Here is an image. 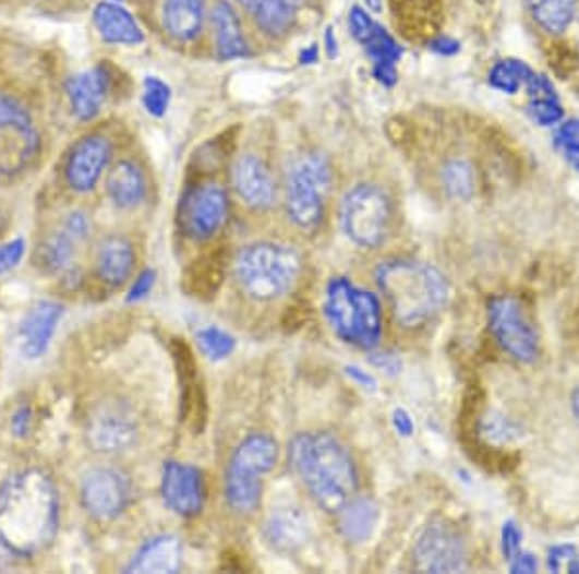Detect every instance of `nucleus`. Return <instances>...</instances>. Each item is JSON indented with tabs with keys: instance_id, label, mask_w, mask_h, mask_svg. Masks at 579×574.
<instances>
[{
	"instance_id": "obj_1",
	"label": "nucleus",
	"mask_w": 579,
	"mask_h": 574,
	"mask_svg": "<svg viewBox=\"0 0 579 574\" xmlns=\"http://www.w3.org/2000/svg\"><path fill=\"white\" fill-rule=\"evenodd\" d=\"M60 524L59 490L49 474L32 468L0 486V546L35 558L51 546Z\"/></svg>"
},
{
	"instance_id": "obj_2",
	"label": "nucleus",
	"mask_w": 579,
	"mask_h": 574,
	"mask_svg": "<svg viewBox=\"0 0 579 574\" xmlns=\"http://www.w3.org/2000/svg\"><path fill=\"white\" fill-rule=\"evenodd\" d=\"M288 455L295 476L323 511L338 515L355 498L358 470L352 455L330 433L295 435Z\"/></svg>"
},
{
	"instance_id": "obj_3",
	"label": "nucleus",
	"mask_w": 579,
	"mask_h": 574,
	"mask_svg": "<svg viewBox=\"0 0 579 574\" xmlns=\"http://www.w3.org/2000/svg\"><path fill=\"white\" fill-rule=\"evenodd\" d=\"M375 279L403 327H418L433 320L450 298L445 275L429 263L388 260L378 265Z\"/></svg>"
},
{
	"instance_id": "obj_4",
	"label": "nucleus",
	"mask_w": 579,
	"mask_h": 574,
	"mask_svg": "<svg viewBox=\"0 0 579 574\" xmlns=\"http://www.w3.org/2000/svg\"><path fill=\"white\" fill-rule=\"evenodd\" d=\"M302 258L292 246L257 242L242 248L234 260V277L245 295L269 302L294 287Z\"/></svg>"
},
{
	"instance_id": "obj_5",
	"label": "nucleus",
	"mask_w": 579,
	"mask_h": 574,
	"mask_svg": "<svg viewBox=\"0 0 579 574\" xmlns=\"http://www.w3.org/2000/svg\"><path fill=\"white\" fill-rule=\"evenodd\" d=\"M325 315L336 337L353 347L371 350L383 333V313L377 296L355 287L345 277H335L325 292Z\"/></svg>"
},
{
	"instance_id": "obj_6",
	"label": "nucleus",
	"mask_w": 579,
	"mask_h": 574,
	"mask_svg": "<svg viewBox=\"0 0 579 574\" xmlns=\"http://www.w3.org/2000/svg\"><path fill=\"white\" fill-rule=\"evenodd\" d=\"M333 182V170L321 155H302L288 170L286 212L295 227L313 230L325 215V195Z\"/></svg>"
},
{
	"instance_id": "obj_7",
	"label": "nucleus",
	"mask_w": 579,
	"mask_h": 574,
	"mask_svg": "<svg viewBox=\"0 0 579 574\" xmlns=\"http://www.w3.org/2000/svg\"><path fill=\"white\" fill-rule=\"evenodd\" d=\"M340 219L353 244L375 250L390 235L393 203L385 190L375 184H358L346 194Z\"/></svg>"
},
{
	"instance_id": "obj_8",
	"label": "nucleus",
	"mask_w": 579,
	"mask_h": 574,
	"mask_svg": "<svg viewBox=\"0 0 579 574\" xmlns=\"http://www.w3.org/2000/svg\"><path fill=\"white\" fill-rule=\"evenodd\" d=\"M39 152V132L26 105L0 94V177L26 169Z\"/></svg>"
},
{
	"instance_id": "obj_9",
	"label": "nucleus",
	"mask_w": 579,
	"mask_h": 574,
	"mask_svg": "<svg viewBox=\"0 0 579 574\" xmlns=\"http://www.w3.org/2000/svg\"><path fill=\"white\" fill-rule=\"evenodd\" d=\"M487 313L488 330L506 355L521 363H531L538 358V331L520 300L514 296H496L488 302Z\"/></svg>"
},
{
	"instance_id": "obj_10",
	"label": "nucleus",
	"mask_w": 579,
	"mask_h": 574,
	"mask_svg": "<svg viewBox=\"0 0 579 574\" xmlns=\"http://www.w3.org/2000/svg\"><path fill=\"white\" fill-rule=\"evenodd\" d=\"M227 190L217 182H203L190 188L180 202L178 223L185 237L193 240H209L227 225Z\"/></svg>"
},
{
	"instance_id": "obj_11",
	"label": "nucleus",
	"mask_w": 579,
	"mask_h": 574,
	"mask_svg": "<svg viewBox=\"0 0 579 574\" xmlns=\"http://www.w3.org/2000/svg\"><path fill=\"white\" fill-rule=\"evenodd\" d=\"M415 566L423 573H460L468 566L462 536L445 523H431L413 548Z\"/></svg>"
},
{
	"instance_id": "obj_12",
	"label": "nucleus",
	"mask_w": 579,
	"mask_h": 574,
	"mask_svg": "<svg viewBox=\"0 0 579 574\" xmlns=\"http://www.w3.org/2000/svg\"><path fill=\"white\" fill-rule=\"evenodd\" d=\"M80 499L87 515L97 521H112L130 505L132 483L120 470L95 468L85 474Z\"/></svg>"
},
{
	"instance_id": "obj_13",
	"label": "nucleus",
	"mask_w": 579,
	"mask_h": 574,
	"mask_svg": "<svg viewBox=\"0 0 579 574\" xmlns=\"http://www.w3.org/2000/svg\"><path fill=\"white\" fill-rule=\"evenodd\" d=\"M85 440L97 453H122L137 440V422L126 406L102 405L87 420Z\"/></svg>"
},
{
	"instance_id": "obj_14",
	"label": "nucleus",
	"mask_w": 579,
	"mask_h": 574,
	"mask_svg": "<svg viewBox=\"0 0 579 574\" xmlns=\"http://www.w3.org/2000/svg\"><path fill=\"white\" fill-rule=\"evenodd\" d=\"M160 495L172 513L180 516H195L205 505V480L200 468L177 461L162 466Z\"/></svg>"
},
{
	"instance_id": "obj_15",
	"label": "nucleus",
	"mask_w": 579,
	"mask_h": 574,
	"mask_svg": "<svg viewBox=\"0 0 579 574\" xmlns=\"http://www.w3.org/2000/svg\"><path fill=\"white\" fill-rule=\"evenodd\" d=\"M110 155H112V145L105 135H85L68 155L67 169H64L68 187L74 192L93 190L101 180L105 169L109 167Z\"/></svg>"
},
{
	"instance_id": "obj_16",
	"label": "nucleus",
	"mask_w": 579,
	"mask_h": 574,
	"mask_svg": "<svg viewBox=\"0 0 579 574\" xmlns=\"http://www.w3.org/2000/svg\"><path fill=\"white\" fill-rule=\"evenodd\" d=\"M64 315V306L51 300H41L27 310L24 320L17 325V348L26 360L41 358L51 345Z\"/></svg>"
},
{
	"instance_id": "obj_17",
	"label": "nucleus",
	"mask_w": 579,
	"mask_h": 574,
	"mask_svg": "<svg viewBox=\"0 0 579 574\" xmlns=\"http://www.w3.org/2000/svg\"><path fill=\"white\" fill-rule=\"evenodd\" d=\"M236 192L250 207L267 212L277 202V184L269 167L255 155H242L232 169Z\"/></svg>"
},
{
	"instance_id": "obj_18",
	"label": "nucleus",
	"mask_w": 579,
	"mask_h": 574,
	"mask_svg": "<svg viewBox=\"0 0 579 574\" xmlns=\"http://www.w3.org/2000/svg\"><path fill=\"white\" fill-rule=\"evenodd\" d=\"M110 77L102 67L93 68L70 77L67 84L68 99L80 120H92L101 112L109 94Z\"/></svg>"
},
{
	"instance_id": "obj_19",
	"label": "nucleus",
	"mask_w": 579,
	"mask_h": 574,
	"mask_svg": "<svg viewBox=\"0 0 579 574\" xmlns=\"http://www.w3.org/2000/svg\"><path fill=\"white\" fill-rule=\"evenodd\" d=\"M310 518L298 507L273 511L263 528L265 541L278 553H292L302 548L310 538Z\"/></svg>"
},
{
	"instance_id": "obj_20",
	"label": "nucleus",
	"mask_w": 579,
	"mask_h": 574,
	"mask_svg": "<svg viewBox=\"0 0 579 574\" xmlns=\"http://www.w3.org/2000/svg\"><path fill=\"white\" fill-rule=\"evenodd\" d=\"M182 566V543L172 534L145 541L128 563L126 573H178Z\"/></svg>"
},
{
	"instance_id": "obj_21",
	"label": "nucleus",
	"mask_w": 579,
	"mask_h": 574,
	"mask_svg": "<svg viewBox=\"0 0 579 574\" xmlns=\"http://www.w3.org/2000/svg\"><path fill=\"white\" fill-rule=\"evenodd\" d=\"M134 246L124 237H109L97 250V275L109 287L124 285L134 271Z\"/></svg>"
},
{
	"instance_id": "obj_22",
	"label": "nucleus",
	"mask_w": 579,
	"mask_h": 574,
	"mask_svg": "<svg viewBox=\"0 0 579 574\" xmlns=\"http://www.w3.org/2000/svg\"><path fill=\"white\" fill-rule=\"evenodd\" d=\"M205 0H165L162 26L177 41H193L202 34Z\"/></svg>"
},
{
	"instance_id": "obj_23",
	"label": "nucleus",
	"mask_w": 579,
	"mask_h": 574,
	"mask_svg": "<svg viewBox=\"0 0 579 574\" xmlns=\"http://www.w3.org/2000/svg\"><path fill=\"white\" fill-rule=\"evenodd\" d=\"M93 22L107 43L137 45L143 41L142 27L137 26L134 16L114 2L97 4V9L93 12Z\"/></svg>"
},
{
	"instance_id": "obj_24",
	"label": "nucleus",
	"mask_w": 579,
	"mask_h": 574,
	"mask_svg": "<svg viewBox=\"0 0 579 574\" xmlns=\"http://www.w3.org/2000/svg\"><path fill=\"white\" fill-rule=\"evenodd\" d=\"M215 37H217V51L222 60L242 59L248 55L244 34L236 10L227 0H217L210 14Z\"/></svg>"
},
{
	"instance_id": "obj_25",
	"label": "nucleus",
	"mask_w": 579,
	"mask_h": 574,
	"mask_svg": "<svg viewBox=\"0 0 579 574\" xmlns=\"http://www.w3.org/2000/svg\"><path fill=\"white\" fill-rule=\"evenodd\" d=\"M278 463V445L267 433H252L238 447L230 465L242 468L245 473L265 476Z\"/></svg>"
},
{
	"instance_id": "obj_26",
	"label": "nucleus",
	"mask_w": 579,
	"mask_h": 574,
	"mask_svg": "<svg viewBox=\"0 0 579 574\" xmlns=\"http://www.w3.org/2000/svg\"><path fill=\"white\" fill-rule=\"evenodd\" d=\"M107 190H109L110 200L117 203L118 207L130 210L137 203H142L147 192V184H145L142 169L135 165L134 160H120L117 167L110 170Z\"/></svg>"
},
{
	"instance_id": "obj_27",
	"label": "nucleus",
	"mask_w": 579,
	"mask_h": 574,
	"mask_svg": "<svg viewBox=\"0 0 579 574\" xmlns=\"http://www.w3.org/2000/svg\"><path fill=\"white\" fill-rule=\"evenodd\" d=\"M305 0H255L253 17L261 32L270 37H282L295 24Z\"/></svg>"
},
{
	"instance_id": "obj_28",
	"label": "nucleus",
	"mask_w": 579,
	"mask_h": 574,
	"mask_svg": "<svg viewBox=\"0 0 579 574\" xmlns=\"http://www.w3.org/2000/svg\"><path fill=\"white\" fill-rule=\"evenodd\" d=\"M378 524V507L373 499L353 498L340 513L338 526L346 540L353 543L370 540Z\"/></svg>"
},
{
	"instance_id": "obj_29",
	"label": "nucleus",
	"mask_w": 579,
	"mask_h": 574,
	"mask_svg": "<svg viewBox=\"0 0 579 574\" xmlns=\"http://www.w3.org/2000/svg\"><path fill=\"white\" fill-rule=\"evenodd\" d=\"M263 483L257 474L245 473L242 468L228 466L225 478V498L238 513H253L261 505Z\"/></svg>"
},
{
	"instance_id": "obj_30",
	"label": "nucleus",
	"mask_w": 579,
	"mask_h": 574,
	"mask_svg": "<svg viewBox=\"0 0 579 574\" xmlns=\"http://www.w3.org/2000/svg\"><path fill=\"white\" fill-rule=\"evenodd\" d=\"M529 12L546 34L560 35L570 27L578 0H528Z\"/></svg>"
},
{
	"instance_id": "obj_31",
	"label": "nucleus",
	"mask_w": 579,
	"mask_h": 574,
	"mask_svg": "<svg viewBox=\"0 0 579 574\" xmlns=\"http://www.w3.org/2000/svg\"><path fill=\"white\" fill-rule=\"evenodd\" d=\"M76 242V238L72 237L68 230L55 232L37 248L35 265L49 275L67 271L72 262Z\"/></svg>"
},
{
	"instance_id": "obj_32",
	"label": "nucleus",
	"mask_w": 579,
	"mask_h": 574,
	"mask_svg": "<svg viewBox=\"0 0 579 574\" xmlns=\"http://www.w3.org/2000/svg\"><path fill=\"white\" fill-rule=\"evenodd\" d=\"M533 74L535 72L521 60H500V62H496L495 67L491 68L488 84L493 85L498 92H503V94L514 95L520 92L521 85L526 87L529 77L533 76Z\"/></svg>"
},
{
	"instance_id": "obj_33",
	"label": "nucleus",
	"mask_w": 579,
	"mask_h": 574,
	"mask_svg": "<svg viewBox=\"0 0 579 574\" xmlns=\"http://www.w3.org/2000/svg\"><path fill=\"white\" fill-rule=\"evenodd\" d=\"M443 184L446 192L456 200H470L473 194V170L466 160H450L443 169Z\"/></svg>"
},
{
	"instance_id": "obj_34",
	"label": "nucleus",
	"mask_w": 579,
	"mask_h": 574,
	"mask_svg": "<svg viewBox=\"0 0 579 574\" xmlns=\"http://www.w3.org/2000/svg\"><path fill=\"white\" fill-rule=\"evenodd\" d=\"M195 338H197V345L202 348L203 355L207 356L209 360H225L234 352L236 338L219 327L210 325V327L200 330Z\"/></svg>"
},
{
	"instance_id": "obj_35",
	"label": "nucleus",
	"mask_w": 579,
	"mask_h": 574,
	"mask_svg": "<svg viewBox=\"0 0 579 574\" xmlns=\"http://www.w3.org/2000/svg\"><path fill=\"white\" fill-rule=\"evenodd\" d=\"M479 431L483 438H487L491 443H496V445H508V443L521 440V435H523L521 426L503 415H491L483 418Z\"/></svg>"
},
{
	"instance_id": "obj_36",
	"label": "nucleus",
	"mask_w": 579,
	"mask_h": 574,
	"mask_svg": "<svg viewBox=\"0 0 579 574\" xmlns=\"http://www.w3.org/2000/svg\"><path fill=\"white\" fill-rule=\"evenodd\" d=\"M363 45H365V51L370 52V57L375 64H396L402 57V49L395 41V37L388 34L385 27L378 26V24L375 27V32L371 34L370 39Z\"/></svg>"
},
{
	"instance_id": "obj_37",
	"label": "nucleus",
	"mask_w": 579,
	"mask_h": 574,
	"mask_svg": "<svg viewBox=\"0 0 579 574\" xmlns=\"http://www.w3.org/2000/svg\"><path fill=\"white\" fill-rule=\"evenodd\" d=\"M170 103V87L159 77H145L143 82V105L153 117H162Z\"/></svg>"
},
{
	"instance_id": "obj_38",
	"label": "nucleus",
	"mask_w": 579,
	"mask_h": 574,
	"mask_svg": "<svg viewBox=\"0 0 579 574\" xmlns=\"http://www.w3.org/2000/svg\"><path fill=\"white\" fill-rule=\"evenodd\" d=\"M528 115L539 127H556L563 122L564 109L556 97H539L529 103Z\"/></svg>"
},
{
	"instance_id": "obj_39",
	"label": "nucleus",
	"mask_w": 579,
	"mask_h": 574,
	"mask_svg": "<svg viewBox=\"0 0 579 574\" xmlns=\"http://www.w3.org/2000/svg\"><path fill=\"white\" fill-rule=\"evenodd\" d=\"M554 144L566 155V159L579 155V120H564L560 128L556 130Z\"/></svg>"
},
{
	"instance_id": "obj_40",
	"label": "nucleus",
	"mask_w": 579,
	"mask_h": 574,
	"mask_svg": "<svg viewBox=\"0 0 579 574\" xmlns=\"http://www.w3.org/2000/svg\"><path fill=\"white\" fill-rule=\"evenodd\" d=\"M26 255V242L24 238H14L4 244H0V275L16 270L20 262Z\"/></svg>"
},
{
	"instance_id": "obj_41",
	"label": "nucleus",
	"mask_w": 579,
	"mask_h": 574,
	"mask_svg": "<svg viewBox=\"0 0 579 574\" xmlns=\"http://www.w3.org/2000/svg\"><path fill=\"white\" fill-rule=\"evenodd\" d=\"M375 27H377V24L373 22V17L365 10L360 9V7H353L350 10V32L361 45L370 39L371 34L375 32Z\"/></svg>"
},
{
	"instance_id": "obj_42",
	"label": "nucleus",
	"mask_w": 579,
	"mask_h": 574,
	"mask_svg": "<svg viewBox=\"0 0 579 574\" xmlns=\"http://www.w3.org/2000/svg\"><path fill=\"white\" fill-rule=\"evenodd\" d=\"M576 555H578V548L571 546V543L553 546V548H548V551H546V569L551 573H560Z\"/></svg>"
},
{
	"instance_id": "obj_43",
	"label": "nucleus",
	"mask_w": 579,
	"mask_h": 574,
	"mask_svg": "<svg viewBox=\"0 0 579 574\" xmlns=\"http://www.w3.org/2000/svg\"><path fill=\"white\" fill-rule=\"evenodd\" d=\"M521 540H523V534H521L520 526L514 521H506L503 524V533H500V548H503L506 561H510L520 551Z\"/></svg>"
},
{
	"instance_id": "obj_44",
	"label": "nucleus",
	"mask_w": 579,
	"mask_h": 574,
	"mask_svg": "<svg viewBox=\"0 0 579 574\" xmlns=\"http://www.w3.org/2000/svg\"><path fill=\"white\" fill-rule=\"evenodd\" d=\"M153 285H155V271L147 270L140 273L134 285L130 288V292H128V302H140V300H143L145 296L152 292Z\"/></svg>"
},
{
	"instance_id": "obj_45",
	"label": "nucleus",
	"mask_w": 579,
	"mask_h": 574,
	"mask_svg": "<svg viewBox=\"0 0 579 574\" xmlns=\"http://www.w3.org/2000/svg\"><path fill=\"white\" fill-rule=\"evenodd\" d=\"M510 573L514 574H533L538 573L539 561L533 553L529 551H518L510 561Z\"/></svg>"
},
{
	"instance_id": "obj_46",
	"label": "nucleus",
	"mask_w": 579,
	"mask_h": 574,
	"mask_svg": "<svg viewBox=\"0 0 579 574\" xmlns=\"http://www.w3.org/2000/svg\"><path fill=\"white\" fill-rule=\"evenodd\" d=\"M10 428H12V433L16 438H26L29 433V428H32V408L29 406H22L17 408L12 420H10Z\"/></svg>"
},
{
	"instance_id": "obj_47",
	"label": "nucleus",
	"mask_w": 579,
	"mask_h": 574,
	"mask_svg": "<svg viewBox=\"0 0 579 574\" xmlns=\"http://www.w3.org/2000/svg\"><path fill=\"white\" fill-rule=\"evenodd\" d=\"M393 426L395 430L402 435V438H412L415 431V423H413L412 416L403 408H396L393 412Z\"/></svg>"
},
{
	"instance_id": "obj_48",
	"label": "nucleus",
	"mask_w": 579,
	"mask_h": 574,
	"mask_svg": "<svg viewBox=\"0 0 579 574\" xmlns=\"http://www.w3.org/2000/svg\"><path fill=\"white\" fill-rule=\"evenodd\" d=\"M64 230H68L72 237L76 240H84L87 237V230H89V223H87V217L84 213H72L67 220V227Z\"/></svg>"
},
{
	"instance_id": "obj_49",
	"label": "nucleus",
	"mask_w": 579,
	"mask_h": 574,
	"mask_svg": "<svg viewBox=\"0 0 579 574\" xmlns=\"http://www.w3.org/2000/svg\"><path fill=\"white\" fill-rule=\"evenodd\" d=\"M429 49L441 57H453L456 52H460V43L453 37H437L435 41L429 43Z\"/></svg>"
},
{
	"instance_id": "obj_50",
	"label": "nucleus",
	"mask_w": 579,
	"mask_h": 574,
	"mask_svg": "<svg viewBox=\"0 0 579 574\" xmlns=\"http://www.w3.org/2000/svg\"><path fill=\"white\" fill-rule=\"evenodd\" d=\"M346 373H348L355 383H360L363 388L375 391V387H377V381H375V378H373L371 373L365 372V370L358 368V366H348V368H346Z\"/></svg>"
},
{
	"instance_id": "obj_51",
	"label": "nucleus",
	"mask_w": 579,
	"mask_h": 574,
	"mask_svg": "<svg viewBox=\"0 0 579 574\" xmlns=\"http://www.w3.org/2000/svg\"><path fill=\"white\" fill-rule=\"evenodd\" d=\"M373 74L377 77V82L386 85V87H393V85L398 82L395 64H375V68H373Z\"/></svg>"
},
{
	"instance_id": "obj_52",
	"label": "nucleus",
	"mask_w": 579,
	"mask_h": 574,
	"mask_svg": "<svg viewBox=\"0 0 579 574\" xmlns=\"http://www.w3.org/2000/svg\"><path fill=\"white\" fill-rule=\"evenodd\" d=\"M383 358H375L373 362L377 363L378 368H383L386 372L396 373L400 370V360L393 355H381Z\"/></svg>"
},
{
	"instance_id": "obj_53",
	"label": "nucleus",
	"mask_w": 579,
	"mask_h": 574,
	"mask_svg": "<svg viewBox=\"0 0 579 574\" xmlns=\"http://www.w3.org/2000/svg\"><path fill=\"white\" fill-rule=\"evenodd\" d=\"M325 43H327L328 57H330V59H335L336 52H338V43H336L335 35H333V29H327Z\"/></svg>"
},
{
	"instance_id": "obj_54",
	"label": "nucleus",
	"mask_w": 579,
	"mask_h": 574,
	"mask_svg": "<svg viewBox=\"0 0 579 574\" xmlns=\"http://www.w3.org/2000/svg\"><path fill=\"white\" fill-rule=\"evenodd\" d=\"M300 60H302L303 64H313V62H317V47L311 45L307 51L302 52V59Z\"/></svg>"
},
{
	"instance_id": "obj_55",
	"label": "nucleus",
	"mask_w": 579,
	"mask_h": 574,
	"mask_svg": "<svg viewBox=\"0 0 579 574\" xmlns=\"http://www.w3.org/2000/svg\"><path fill=\"white\" fill-rule=\"evenodd\" d=\"M571 406H574V412H576V416H578L579 420V387L576 388V393H574V398H571Z\"/></svg>"
},
{
	"instance_id": "obj_56",
	"label": "nucleus",
	"mask_w": 579,
	"mask_h": 574,
	"mask_svg": "<svg viewBox=\"0 0 579 574\" xmlns=\"http://www.w3.org/2000/svg\"><path fill=\"white\" fill-rule=\"evenodd\" d=\"M365 2H367V7H370V9L375 10V12H378V10H381V0H365Z\"/></svg>"
},
{
	"instance_id": "obj_57",
	"label": "nucleus",
	"mask_w": 579,
	"mask_h": 574,
	"mask_svg": "<svg viewBox=\"0 0 579 574\" xmlns=\"http://www.w3.org/2000/svg\"><path fill=\"white\" fill-rule=\"evenodd\" d=\"M568 160H570L571 167L579 172V155H574V157H570Z\"/></svg>"
},
{
	"instance_id": "obj_58",
	"label": "nucleus",
	"mask_w": 579,
	"mask_h": 574,
	"mask_svg": "<svg viewBox=\"0 0 579 574\" xmlns=\"http://www.w3.org/2000/svg\"><path fill=\"white\" fill-rule=\"evenodd\" d=\"M240 4H244L245 9H252L253 4H255V0H238Z\"/></svg>"
}]
</instances>
